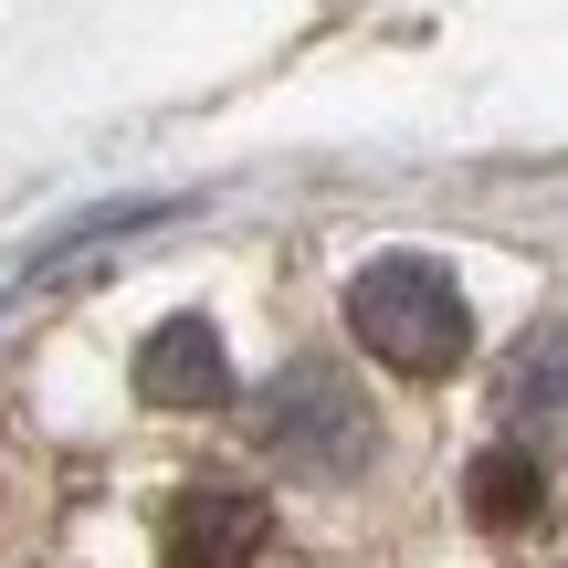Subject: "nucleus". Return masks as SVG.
I'll use <instances>...</instances> for the list:
<instances>
[{"mask_svg":"<svg viewBox=\"0 0 568 568\" xmlns=\"http://www.w3.org/2000/svg\"><path fill=\"white\" fill-rule=\"evenodd\" d=\"M495 389H506V422L516 432H527V422L537 432H568V326H537V337L506 358Z\"/></svg>","mask_w":568,"mask_h":568,"instance_id":"6","label":"nucleus"},{"mask_svg":"<svg viewBox=\"0 0 568 568\" xmlns=\"http://www.w3.org/2000/svg\"><path fill=\"white\" fill-rule=\"evenodd\" d=\"M253 443L284 453L295 474H358L368 443H379V422H368V400L337 379V368H295V379L264 389V410H253Z\"/></svg>","mask_w":568,"mask_h":568,"instance_id":"2","label":"nucleus"},{"mask_svg":"<svg viewBox=\"0 0 568 568\" xmlns=\"http://www.w3.org/2000/svg\"><path fill=\"white\" fill-rule=\"evenodd\" d=\"M464 495H474V527L516 537V527H537V516H548V464H537V453L506 432V443H485V453H474Z\"/></svg>","mask_w":568,"mask_h":568,"instance_id":"5","label":"nucleus"},{"mask_svg":"<svg viewBox=\"0 0 568 568\" xmlns=\"http://www.w3.org/2000/svg\"><path fill=\"white\" fill-rule=\"evenodd\" d=\"M138 400H148V410H232V358H222V337H211L201 316L159 326V337L138 347Z\"/></svg>","mask_w":568,"mask_h":568,"instance_id":"4","label":"nucleus"},{"mask_svg":"<svg viewBox=\"0 0 568 568\" xmlns=\"http://www.w3.org/2000/svg\"><path fill=\"white\" fill-rule=\"evenodd\" d=\"M347 326H358V347L379 368H400V379H443V368H464V347H474V305H464V284L432 264V253L368 264L358 284H347Z\"/></svg>","mask_w":568,"mask_h":568,"instance_id":"1","label":"nucleus"},{"mask_svg":"<svg viewBox=\"0 0 568 568\" xmlns=\"http://www.w3.org/2000/svg\"><path fill=\"white\" fill-rule=\"evenodd\" d=\"M274 537V506L253 485H180L159 516V568H253Z\"/></svg>","mask_w":568,"mask_h":568,"instance_id":"3","label":"nucleus"}]
</instances>
